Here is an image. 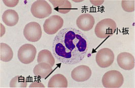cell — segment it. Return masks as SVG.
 <instances>
[{"instance_id": "cell-1", "label": "cell", "mask_w": 135, "mask_h": 88, "mask_svg": "<svg viewBox=\"0 0 135 88\" xmlns=\"http://www.w3.org/2000/svg\"><path fill=\"white\" fill-rule=\"evenodd\" d=\"M54 57L59 62L73 65L81 62L88 52V39L83 33L73 28L61 30L52 45Z\"/></svg>"}, {"instance_id": "cell-19", "label": "cell", "mask_w": 135, "mask_h": 88, "mask_svg": "<svg viewBox=\"0 0 135 88\" xmlns=\"http://www.w3.org/2000/svg\"><path fill=\"white\" fill-rule=\"evenodd\" d=\"M122 7L126 12L131 13L134 11V0H123L121 2Z\"/></svg>"}, {"instance_id": "cell-4", "label": "cell", "mask_w": 135, "mask_h": 88, "mask_svg": "<svg viewBox=\"0 0 135 88\" xmlns=\"http://www.w3.org/2000/svg\"><path fill=\"white\" fill-rule=\"evenodd\" d=\"M30 11L33 16L37 18L43 19L51 14L52 8L46 1L39 0L32 4Z\"/></svg>"}, {"instance_id": "cell-11", "label": "cell", "mask_w": 135, "mask_h": 88, "mask_svg": "<svg viewBox=\"0 0 135 88\" xmlns=\"http://www.w3.org/2000/svg\"><path fill=\"white\" fill-rule=\"evenodd\" d=\"M95 20L93 16L89 14H83L77 18L76 25L83 31L91 30L95 24Z\"/></svg>"}, {"instance_id": "cell-20", "label": "cell", "mask_w": 135, "mask_h": 88, "mask_svg": "<svg viewBox=\"0 0 135 88\" xmlns=\"http://www.w3.org/2000/svg\"><path fill=\"white\" fill-rule=\"evenodd\" d=\"M3 2L8 7L13 8L16 7L19 3V0H3Z\"/></svg>"}, {"instance_id": "cell-9", "label": "cell", "mask_w": 135, "mask_h": 88, "mask_svg": "<svg viewBox=\"0 0 135 88\" xmlns=\"http://www.w3.org/2000/svg\"><path fill=\"white\" fill-rule=\"evenodd\" d=\"M92 71L88 66L85 65H78L71 72V76L73 80L78 82L88 81L91 78Z\"/></svg>"}, {"instance_id": "cell-15", "label": "cell", "mask_w": 135, "mask_h": 88, "mask_svg": "<svg viewBox=\"0 0 135 88\" xmlns=\"http://www.w3.org/2000/svg\"><path fill=\"white\" fill-rule=\"evenodd\" d=\"M48 87H67L68 80L65 77L61 74H55L49 80Z\"/></svg>"}, {"instance_id": "cell-7", "label": "cell", "mask_w": 135, "mask_h": 88, "mask_svg": "<svg viewBox=\"0 0 135 88\" xmlns=\"http://www.w3.org/2000/svg\"><path fill=\"white\" fill-rule=\"evenodd\" d=\"M115 54L111 49L103 48L99 50L96 56V61L100 68H107L113 63Z\"/></svg>"}, {"instance_id": "cell-2", "label": "cell", "mask_w": 135, "mask_h": 88, "mask_svg": "<svg viewBox=\"0 0 135 88\" xmlns=\"http://www.w3.org/2000/svg\"><path fill=\"white\" fill-rule=\"evenodd\" d=\"M117 24L115 20L111 18L101 20L96 24L95 34L97 37L106 39L113 35L116 30Z\"/></svg>"}, {"instance_id": "cell-6", "label": "cell", "mask_w": 135, "mask_h": 88, "mask_svg": "<svg viewBox=\"0 0 135 88\" xmlns=\"http://www.w3.org/2000/svg\"><path fill=\"white\" fill-rule=\"evenodd\" d=\"M23 35L29 41L35 42L39 41L42 35L41 25L35 21L30 22L24 28Z\"/></svg>"}, {"instance_id": "cell-3", "label": "cell", "mask_w": 135, "mask_h": 88, "mask_svg": "<svg viewBox=\"0 0 135 88\" xmlns=\"http://www.w3.org/2000/svg\"><path fill=\"white\" fill-rule=\"evenodd\" d=\"M102 82L105 87H120L123 84L124 77L121 73L117 70H110L104 74Z\"/></svg>"}, {"instance_id": "cell-22", "label": "cell", "mask_w": 135, "mask_h": 88, "mask_svg": "<svg viewBox=\"0 0 135 88\" xmlns=\"http://www.w3.org/2000/svg\"><path fill=\"white\" fill-rule=\"evenodd\" d=\"M90 2L94 6H99L104 3V1H103V0H102V1H93V0H90Z\"/></svg>"}, {"instance_id": "cell-5", "label": "cell", "mask_w": 135, "mask_h": 88, "mask_svg": "<svg viewBox=\"0 0 135 88\" xmlns=\"http://www.w3.org/2000/svg\"><path fill=\"white\" fill-rule=\"evenodd\" d=\"M36 53L37 50L34 46L32 44L26 43L19 48L17 57L21 63L28 64L35 60Z\"/></svg>"}, {"instance_id": "cell-16", "label": "cell", "mask_w": 135, "mask_h": 88, "mask_svg": "<svg viewBox=\"0 0 135 88\" xmlns=\"http://www.w3.org/2000/svg\"><path fill=\"white\" fill-rule=\"evenodd\" d=\"M38 63L41 62H46L49 64L52 67L55 64V60L51 52L48 50H43L38 53L37 57Z\"/></svg>"}, {"instance_id": "cell-17", "label": "cell", "mask_w": 135, "mask_h": 88, "mask_svg": "<svg viewBox=\"0 0 135 88\" xmlns=\"http://www.w3.org/2000/svg\"><path fill=\"white\" fill-rule=\"evenodd\" d=\"M13 51L8 44L1 43V60L4 62L10 61L13 58Z\"/></svg>"}, {"instance_id": "cell-12", "label": "cell", "mask_w": 135, "mask_h": 88, "mask_svg": "<svg viewBox=\"0 0 135 88\" xmlns=\"http://www.w3.org/2000/svg\"><path fill=\"white\" fill-rule=\"evenodd\" d=\"M2 18L3 23H4L6 25L12 27L18 23L19 16L17 13L14 10L8 9L3 13Z\"/></svg>"}, {"instance_id": "cell-14", "label": "cell", "mask_w": 135, "mask_h": 88, "mask_svg": "<svg viewBox=\"0 0 135 88\" xmlns=\"http://www.w3.org/2000/svg\"><path fill=\"white\" fill-rule=\"evenodd\" d=\"M54 9L61 14H65L69 13L72 9L71 2L68 0H50Z\"/></svg>"}, {"instance_id": "cell-10", "label": "cell", "mask_w": 135, "mask_h": 88, "mask_svg": "<svg viewBox=\"0 0 135 88\" xmlns=\"http://www.w3.org/2000/svg\"><path fill=\"white\" fill-rule=\"evenodd\" d=\"M117 62L119 67L125 70H131L134 67V58L128 52L119 53L117 57Z\"/></svg>"}, {"instance_id": "cell-21", "label": "cell", "mask_w": 135, "mask_h": 88, "mask_svg": "<svg viewBox=\"0 0 135 88\" xmlns=\"http://www.w3.org/2000/svg\"><path fill=\"white\" fill-rule=\"evenodd\" d=\"M29 87H45V86L40 81H36L32 82L29 85Z\"/></svg>"}, {"instance_id": "cell-13", "label": "cell", "mask_w": 135, "mask_h": 88, "mask_svg": "<svg viewBox=\"0 0 135 88\" xmlns=\"http://www.w3.org/2000/svg\"><path fill=\"white\" fill-rule=\"evenodd\" d=\"M51 66L46 62H41L35 65L33 68V73L36 76L42 79H46L52 72Z\"/></svg>"}, {"instance_id": "cell-23", "label": "cell", "mask_w": 135, "mask_h": 88, "mask_svg": "<svg viewBox=\"0 0 135 88\" xmlns=\"http://www.w3.org/2000/svg\"><path fill=\"white\" fill-rule=\"evenodd\" d=\"M1 37L5 34L6 33V28L5 27L3 26V25L2 24H1Z\"/></svg>"}, {"instance_id": "cell-8", "label": "cell", "mask_w": 135, "mask_h": 88, "mask_svg": "<svg viewBox=\"0 0 135 88\" xmlns=\"http://www.w3.org/2000/svg\"><path fill=\"white\" fill-rule=\"evenodd\" d=\"M63 19L60 16L53 15L45 20L43 24V29L47 34L53 35L57 33L63 27Z\"/></svg>"}, {"instance_id": "cell-18", "label": "cell", "mask_w": 135, "mask_h": 88, "mask_svg": "<svg viewBox=\"0 0 135 88\" xmlns=\"http://www.w3.org/2000/svg\"><path fill=\"white\" fill-rule=\"evenodd\" d=\"M28 83L25 77L16 76L11 80L9 84L10 87H26Z\"/></svg>"}, {"instance_id": "cell-24", "label": "cell", "mask_w": 135, "mask_h": 88, "mask_svg": "<svg viewBox=\"0 0 135 88\" xmlns=\"http://www.w3.org/2000/svg\"><path fill=\"white\" fill-rule=\"evenodd\" d=\"M74 1L75 2H83L84 1H83V0H81V1Z\"/></svg>"}]
</instances>
